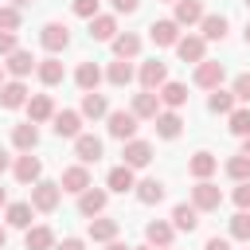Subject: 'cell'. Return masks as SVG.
Masks as SVG:
<instances>
[{
  "mask_svg": "<svg viewBox=\"0 0 250 250\" xmlns=\"http://www.w3.org/2000/svg\"><path fill=\"white\" fill-rule=\"evenodd\" d=\"M137 125H141V117H137L133 109H109V117H105L109 137H113V141H121V145L137 137Z\"/></svg>",
  "mask_w": 250,
  "mask_h": 250,
  "instance_id": "6da1fadb",
  "label": "cell"
},
{
  "mask_svg": "<svg viewBox=\"0 0 250 250\" xmlns=\"http://www.w3.org/2000/svg\"><path fill=\"white\" fill-rule=\"evenodd\" d=\"M59 199H62V184H55V180H35L31 184V207L39 215H51L59 207Z\"/></svg>",
  "mask_w": 250,
  "mask_h": 250,
  "instance_id": "7a4b0ae2",
  "label": "cell"
},
{
  "mask_svg": "<svg viewBox=\"0 0 250 250\" xmlns=\"http://www.w3.org/2000/svg\"><path fill=\"white\" fill-rule=\"evenodd\" d=\"M39 47H43L47 55H62V51L70 47V27L59 23V20L43 23V27H39Z\"/></svg>",
  "mask_w": 250,
  "mask_h": 250,
  "instance_id": "3957f363",
  "label": "cell"
},
{
  "mask_svg": "<svg viewBox=\"0 0 250 250\" xmlns=\"http://www.w3.org/2000/svg\"><path fill=\"white\" fill-rule=\"evenodd\" d=\"M191 203L207 215V211H219L223 207V191H219V184H211V180H195V188H191Z\"/></svg>",
  "mask_w": 250,
  "mask_h": 250,
  "instance_id": "277c9868",
  "label": "cell"
},
{
  "mask_svg": "<svg viewBox=\"0 0 250 250\" xmlns=\"http://www.w3.org/2000/svg\"><path fill=\"white\" fill-rule=\"evenodd\" d=\"M137 82H141V90H160L168 82V62H160V59L141 62L137 66Z\"/></svg>",
  "mask_w": 250,
  "mask_h": 250,
  "instance_id": "5b68a950",
  "label": "cell"
},
{
  "mask_svg": "<svg viewBox=\"0 0 250 250\" xmlns=\"http://www.w3.org/2000/svg\"><path fill=\"white\" fill-rule=\"evenodd\" d=\"M223 78H227V66H223V62H211V59L195 62V74H191V82H195L199 90H215V86H223Z\"/></svg>",
  "mask_w": 250,
  "mask_h": 250,
  "instance_id": "8992f818",
  "label": "cell"
},
{
  "mask_svg": "<svg viewBox=\"0 0 250 250\" xmlns=\"http://www.w3.org/2000/svg\"><path fill=\"white\" fill-rule=\"evenodd\" d=\"M121 164H129L133 172H137V168H148V164H152V145L141 141V137L125 141V148H121Z\"/></svg>",
  "mask_w": 250,
  "mask_h": 250,
  "instance_id": "52a82bcc",
  "label": "cell"
},
{
  "mask_svg": "<svg viewBox=\"0 0 250 250\" xmlns=\"http://www.w3.org/2000/svg\"><path fill=\"white\" fill-rule=\"evenodd\" d=\"M12 176L20 180V184H35V180H43V160L39 156H31V152H20L16 160H12Z\"/></svg>",
  "mask_w": 250,
  "mask_h": 250,
  "instance_id": "ba28073f",
  "label": "cell"
},
{
  "mask_svg": "<svg viewBox=\"0 0 250 250\" xmlns=\"http://www.w3.org/2000/svg\"><path fill=\"white\" fill-rule=\"evenodd\" d=\"M105 203H109V191L105 188H86L82 195H78V215L82 219H94V215H105Z\"/></svg>",
  "mask_w": 250,
  "mask_h": 250,
  "instance_id": "9c48e42d",
  "label": "cell"
},
{
  "mask_svg": "<svg viewBox=\"0 0 250 250\" xmlns=\"http://www.w3.org/2000/svg\"><path fill=\"white\" fill-rule=\"evenodd\" d=\"M27 98H31V90H27L23 78H8L0 86V105L4 109H20V105H27Z\"/></svg>",
  "mask_w": 250,
  "mask_h": 250,
  "instance_id": "30bf717a",
  "label": "cell"
},
{
  "mask_svg": "<svg viewBox=\"0 0 250 250\" xmlns=\"http://www.w3.org/2000/svg\"><path fill=\"white\" fill-rule=\"evenodd\" d=\"M102 152H105L102 137H94V133H78V137H74V156H78L82 164H98Z\"/></svg>",
  "mask_w": 250,
  "mask_h": 250,
  "instance_id": "8fae6325",
  "label": "cell"
},
{
  "mask_svg": "<svg viewBox=\"0 0 250 250\" xmlns=\"http://www.w3.org/2000/svg\"><path fill=\"white\" fill-rule=\"evenodd\" d=\"M59 184H62V191H70V195H82V191H86V188H90L94 180H90V168H86V164L78 160V164L62 168V180H59Z\"/></svg>",
  "mask_w": 250,
  "mask_h": 250,
  "instance_id": "7c38bea8",
  "label": "cell"
},
{
  "mask_svg": "<svg viewBox=\"0 0 250 250\" xmlns=\"http://www.w3.org/2000/svg\"><path fill=\"white\" fill-rule=\"evenodd\" d=\"M227 27H230V20H227L223 12H207V16L199 20V35H203L207 43H223V39H227Z\"/></svg>",
  "mask_w": 250,
  "mask_h": 250,
  "instance_id": "4fadbf2b",
  "label": "cell"
},
{
  "mask_svg": "<svg viewBox=\"0 0 250 250\" xmlns=\"http://www.w3.org/2000/svg\"><path fill=\"white\" fill-rule=\"evenodd\" d=\"M148 39L156 47H176L180 43V23L176 20H152L148 23Z\"/></svg>",
  "mask_w": 250,
  "mask_h": 250,
  "instance_id": "5bb4252c",
  "label": "cell"
},
{
  "mask_svg": "<svg viewBox=\"0 0 250 250\" xmlns=\"http://www.w3.org/2000/svg\"><path fill=\"white\" fill-rule=\"evenodd\" d=\"M176 55L184 59V62H203L207 59V39L203 35H180V43H176Z\"/></svg>",
  "mask_w": 250,
  "mask_h": 250,
  "instance_id": "9a60e30c",
  "label": "cell"
},
{
  "mask_svg": "<svg viewBox=\"0 0 250 250\" xmlns=\"http://www.w3.org/2000/svg\"><path fill=\"white\" fill-rule=\"evenodd\" d=\"M35 66H39V59H35L31 51H23V47H16V51H12L8 59H4V70H8L12 78H27V74H31Z\"/></svg>",
  "mask_w": 250,
  "mask_h": 250,
  "instance_id": "2e32d148",
  "label": "cell"
},
{
  "mask_svg": "<svg viewBox=\"0 0 250 250\" xmlns=\"http://www.w3.org/2000/svg\"><path fill=\"white\" fill-rule=\"evenodd\" d=\"M51 129H55V137H78L82 133V113L78 109H59L55 117H51Z\"/></svg>",
  "mask_w": 250,
  "mask_h": 250,
  "instance_id": "e0dca14e",
  "label": "cell"
},
{
  "mask_svg": "<svg viewBox=\"0 0 250 250\" xmlns=\"http://www.w3.org/2000/svg\"><path fill=\"white\" fill-rule=\"evenodd\" d=\"M172 238H176V227H172V223H164V219H152V223H145V242H148V246H156V250H168V246H172Z\"/></svg>",
  "mask_w": 250,
  "mask_h": 250,
  "instance_id": "ac0fdd59",
  "label": "cell"
},
{
  "mask_svg": "<svg viewBox=\"0 0 250 250\" xmlns=\"http://www.w3.org/2000/svg\"><path fill=\"white\" fill-rule=\"evenodd\" d=\"M141 121H156V113H160V94L156 90H141V94H133V105H129Z\"/></svg>",
  "mask_w": 250,
  "mask_h": 250,
  "instance_id": "d6986e66",
  "label": "cell"
},
{
  "mask_svg": "<svg viewBox=\"0 0 250 250\" xmlns=\"http://www.w3.org/2000/svg\"><path fill=\"white\" fill-rule=\"evenodd\" d=\"M188 172H191V180H211V176L219 172V156L207 152V148H199V152L188 160Z\"/></svg>",
  "mask_w": 250,
  "mask_h": 250,
  "instance_id": "ffe728a7",
  "label": "cell"
},
{
  "mask_svg": "<svg viewBox=\"0 0 250 250\" xmlns=\"http://www.w3.org/2000/svg\"><path fill=\"white\" fill-rule=\"evenodd\" d=\"M133 195H137V203H145V207H152V203H160V199L168 195V188H164V180H156V176H148V180H137V188H133Z\"/></svg>",
  "mask_w": 250,
  "mask_h": 250,
  "instance_id": "44dd1931",
  "label": "cell"
},
{
  "mask_svg": "<svg viewBox=\"0 0 250 250\" xmlns=\"http://www.w3.org/2000/svg\"><path fill=\"white\" fill-rule=\"evenodd\" d=\"M23 246L27 250H55V230L47 223H31L23 230Z\"/></svg>",
  "mask_w": 250,
  "mask_h": 250,
  "instance_id": "7402d4cb",
  "label": "cell"
},
{
  "mask_svg": "<svg viewBox=\"0 0 250 250\" xmlns=\"http://www.w3.org/2000/svg\"><path fill=\"white\" fill-rule=\"evenodd\" d=\"M23 109H27V117H31L35 125H43V121H51V117L59 113V109H55V102H51V94H31Z\"/></svg>",
  "mask_w": 250,
  "mask_h": 250,
  "instance_id": "603a6c76",
  "label": "cell"
},
{
  "mask_svg": "<svg viewBox=\"0 0 250 250\" xmlns=\"http://www.w3.org/2000/svg\"><path fill=\"white\" fill-rule=\"evenodd\" d=\"M180 133H184V117L176 109H160L156 113V137L160 141H176Z\"/></svg>",
  "mask_w": 250,
  "mask_h": 250,
  "instance_id": "cb8c5ba5",
  "label": "cell"
},
{
  "mask_svg": "<svg viewBox=\"0 0 250 250\" xmlns=\"http://www.w3.org/2000/svg\"><path fill=\"white\" fill-rule=\"evenodd\" d=\"M117 230H121V223L109 219V215H94V219L86 223V234H90L94 242H109V238H117Z\"/></svg>",
  "mask_w": 250,
  "mask_h": 250,
  "instance_id": "d4e9b609",
  "label": "cell"
},
{
  "mask_svg": "<svg viewBox=\"0 0 250 250\" xmlns=\"http://www.w3.org/2000/svg\"><path fill=\"white\" fill-rule=\"evenodd\" d=\"M203 16H207L203 0H176V16H172V20H176L180 27H195Z\"/></svg>",
  "mask_w": 250,
  "mask_h": 250,
  "instance_id": "484cf974",
  "label": "cell"
},
{
  "mask_svg": "<svg viewBox=\"0 0 250 250\" xmlns=\"http://www.w3.org/2000/svg\"><path fill=\"white\" fill-rule=\"evenodd\" d=\"M35 78H39L43 86H59V82L66 78V70H62V62H59V55H47V59H39V66H35Z\"/></svg>",
  "mask_w": 250,
  "mask_h": 250,
  "instance_id": "4316f807",
  "label": "cell"
},
{
  "mask_svg": "<svg viewBox=\"0 0 250 250\" xmlns=\"http://www.w3.org/2000/svg\"><path fill=\"white\" fill-rule=\"evenodd\" d=\"M105 188H109V191H117V195L133 191V188H137V176H133V168H129V164H117V168H109V176H105Z\"/></svg>",
  "mask_w": 250,
  "mask_h": 250,
  "instance_id": "83f0119b",
  "label": "cell"
},
{
  "mask_svg": "<svg viewBox=\"0 0 250 250\" xmlns=\"http://www.w3.org/2000/svg\"><path fill=\"white\" fill-rule=\"evenodd\" d=\"M31 219H35L31 199H27V203H8V207H4V223H8V227H16V230H27V227H31Z\"/></svg>",
  "mask_w": 250,
  "mask_h": 250,
  "instance_id": "f1b7e54d",
  "label": "cell"
},
{
  "mask_svg": "<svg viewBox=\"0 0 250 250\" xmlns=\"http://www.w3.org/2000/svg\"><path fill=\"white\" fill-rule=\"evenodd\" d=\"M199 215H203V211H199L195 203H176V207H172V227L191 234V230L199 227Z\"/></svg>",
  "mask_w": 250,
  "mask_h": 250,
  "instance_id": "f546056e",
  "label": "cell"
},
{
  "mask_svg": "<svg viewBox=\"0 0 250 250\" xmlns=\"http://www.w3.org/2000/svg\"><path fill=\"white\" fill-rule=\"evenodd\" d=\"M109 47H113L117 59H137V55H141V35H137V31H117Z\"/></svg>",
  "mask_w": 250,
  "mask_h": 250,
  "instance_id": "4dcf8cb0",
  "label": "cell"
},
{
  "mask_svg": "<svg viewBox=\"0 0 250 250\" xmlns=\"http://www.w3.org/2000/svg\"><path fill=\"white\" fill-rule=\"evenodd\" d=\"M102 78H105V74H102V66H98V62H90V59H86V62H78V70H74V82H78V90H82V94L98 90V82H102Z\"/></svg>",
  "mask_w": 250,
  "mask_h": 250,
  "instance_id": "1f68e13d",
  "label": "cell"
},
{
  "mask_svg": "<svg viewBox=\"0 0 250 250\" xmlns=\"http://www.w3.org/2000/svg\"><path fill=\"white\" fill-rule=\"evenodd\" d=\"M133 78H137V70H133V62H129V59H113V62L105 66V82H109V86H117V90H121V86H129Z\"/></svg>",
  "mask_w": 250,
  "mask_h": 250,
  "instance_id": "d6a6232c",
  "label": "cell"
},
{
  "mask_svg": "<svg viewBox=\"0 0 250 250\" xmlns=\"http://www.w3.org/2000/svg\"><path fill=\"white\" fill-rule=\"evenodd\" d=\"M207 109H211V113H223V117H227V113H234V109H238V98H234V90H223V86H215V90L207 94Z\"/></svg>",
  "mask_w": 250,
  "mask_h": 250,
  "instance_id": "836d02e7",
  "label": "cell"
},
{
  "mask_svg": "<svg viewBox=\"0 0 250 250\" xmlns=\"http://www.w3.org/2000/svg\"><path fill=\"white\" fill-rule=\"evenodd\" d=\"M113 35H117V16H94L90 20V39H98V43H113Z\"/></svg>",
  "mask_w": 250,
  "mask_h": 250,
  "instance_id": "e575fe53",
  "label": "cell"
},
{
  "mask_svg": "<svg viewBox=\"0 0 250 250\" xmlns=\"http://www.w3.org/2000/svg\"><path fill=\"white\" fill-rule=\"evenodd\" d=\"M35 145H39V129H35V121H23V125H16V129H12V148L31 152Z\"/></svg>",
  "mask_w": 250,
  "mask_h": 250,
  "instance_id": "d590c367",
  "label": "cell"
},
{
  "mask_svg": "<svg viewBox=\"0 0 250 250\" xmlns=\"http://www.w3.org/2000/svg\"><path fill=\"white\" fill-rule=\"evenodd\" d=\"M156 94H160V105H164V109H180V105L188 102V86H184V82H164Z\"/></svg>",
  "mask_w": 250,
  "mask_h": 250,
  "instance_id": "8d00e7d4",
  "label": "cell"
},
{
  "mask_svg": "<svg viewBox=\"0 0 250 250\" xmlns=\"http://www.w3.org/2000/svg\"><path fill=\"white\" fill-rule=\"evenodd\" d=\"M82 117H109V102H105V94H98V90H90V94H82V109H78Z\"/></svg>",
  "mask_w": 250,
  "mask_h": 250,
  "instance_id": "74e56055",
  "label": "cell"
},
{
  "mask_svg": "<svg viewBox=\"0 0 250 250\" xmlns=\"http://www.w3.org/2000/svg\"><path fill=\"white\" fill-rule=\"evenodd\" d=\"M223 168H227V176H230L234 184L250 180V156H246V152H234V156H230V160H227Z\"/></svg>",
  "mask_w": 250,
  "mask_h": 250,
  "instance_id": "f35d334b",
  "label": "cell"
},
{
  "mask_svg": "<svg viewBox=\"0 0 250 250\" xmlns=\"http://www.w3.org/2000/svg\"><path fill=\"white\" fill-rule=\"evenodd\" d=\"M227 129H230L234 137H250V109L242 105V109H234V113H227Z\"/></svg>",
  "mask_w": 250,
  "mask_h": 250,
  "instance_id": "ab89813d",
  "label": "cell"
},
{
  "mask_svg": "<svg viewBox=\"0 0 250 250\" xmlns=\"http://www.w3.org/2000/svg\"><path fill=\"white\" fill-rule=\"evenodd\" d=\"M23 23V12L16 4H0V31H20Z\"/></svg>",
  "mask_w": 250,
  "mask_h": 250,
  "instance_id": "60d3db41",
  "label": "cell"
},
{
  "mask_svg": "<svg viewBox=\"0 0 250 250\" xmlns=\"http://www.w3.org/2000/svg\"><path fill=\"white\" fill-rule=\"evenodd\" d=\"M230 238L234 242H250V211H238L230 219Z\"/></svg>",
  "mask_w": 250,
  "mask_h": 250,
  "instance_id": "b9f144b4",
  "label": "cell"
},
{
  "mask_svg": "<svg viewBox=\"0 0 250 250\" xmlns=\"http://www.w3.org/2000/svg\"><path fill=\"white\" fill-rule=\"evenodd\" d=\"M230 199H234V207H238V211H250V180H242V184L230 191Z\"/></svg>",
  "mask_w": 250,
  "mask_h": 250,
  "instance_id": "7bdbcfd3",
  "label": "cell"
},
{
  "mask_svg": "<svg viewBox=\"0 0 250 250\" xmlns=\"http://www.w3.org/2000/svg\"><path fill=\"white\" fill-rule=\"evenodd\" d=\"M70 8H74V16H82V20H94V16H98V0H70Z\"/></svg>",
  "mask_w": 250,
  "mask_h": 250,
  "instance_id": "ee69618b",
  "label": "cell"
},
{
  "mask_svg": "<svg viewBox=\"0 0 250 250\" xmlns=\"http://www.w3.org/2000/svg\"><path fill=\"white\" fill-rule=\"evenodd\" d=\"M230 90H234L238 102H250V74H238V78L230 82Z\"/></svg>",
  "mask_w": 250,
  "mask_h": 250,
  "instance_id": "f6af8a7d",
  "label": "cell"
},
{
  "mask_svg": "<svg viewBox=\"0 0 250 250\" xmlns=\"http://www.w3.org/2000/svg\"><path fill=\"white\" fill-rule=\"evenodd\" d=\"M20 47V39H16V31H0V59H8L12 51Z\"/></svg>",
  "mask_w": 250,
  "mask_h": 250,
  "instance_id": "bcb514c9",
  "label": "cell"
},
{
  "mask_svg": "<svg viewBox=\"0 0 250 250\" xmlns=\"http://www.w3.org/2000/svg\"><path fill=\"white\" fill-rule=\"evenodd\" d=\"M109 4H113V12H117V16H133V12L141 8V0H109Z\"/></svg>",
  "mask_w": 250,
  "mask_h": 250,
  "instance_id": "7dc6e473",
  "label": "cell"
},
{
  "mask_svg": "<svg viewBox=\"0 0 250 250\" xmlns=\"http://www.w3.org/2000/svg\"><path fill=\"white\" fill-rule=\"evenodd\" d=\"M55 250H86V242L70 234V238H62V242H55Z\"/></svg>",
  "mask_w": 250,
  "mask_h": 250,
  "instance_id": "c3c4849f",
  "label": "cell"
},
{
  "mask_svg": "<svg viewBox=\"0 0 250 250\" xmlns=\"http://www.w3.org/2000/svg\"><path fill=\"white\" fill-rule=\"evenodd\" d=\"M203 250H230V238H219V234H215V238L203 242Z\"/></svg>",
  "mask_w": 250,
  "mask_h": 250,
  "instance_id": "681fc988",
  "label": "cell"
},
{
  "mask_svg": "<svg viewBox=\"0 0 250 250\" xmlns=\"http://www.w3.org/2000/svg\"><path fill=\"white\" fill-rule=\"evenodd\" d=\"M105 250H133V246H129V242H121V238H109V242H105Z\"/></svg>",
  "mask_w": 250,
  "mask_h": 250,
  "instance_id": "f907efd6",
  "label": "cell"
},
{
  "mask_svg": "<svg viewBox=\"0 0 250 250\" xmlns=\"http://www.w3.org/2000/svg\"><path fill=\"white\" fill-rule=\"evenodd\" d=\"M12 168V156H8V148H0V176Z\"/></svg>",
  "mask_w": 250,
  "mask_h": 250,
  "instance_id": "816d5d0a",
  "label": "cell"
},
{
  "mask_svg": "<svg viewBox=\"0 0 250 250\" xmlns=\"http://www.w3.org/2000/svg\"><path fill=\"white\" fill-rule=\"evenodd\" d=\"M8 246V223H0V250Z\"/></svg>",
  "mask_w": 250,
  "mask_h": 250,
  "instance_id": "f5cc1de1",
  "label": "cell"
},
{
  "mask_svg": "<svg viewBox=\"0 0 250 250\" xmlns=\"http://www.w3.org/2000/svg\"><path fill=\"white\" fill-rule=\"evenodd\" d=\"M12 4H16V8H20V12H23V8H31V4H35V0H12Z\"/></svg>",
  "mask_w": 250,
  "mask_h": 250,
  "instance_id": "db71d44e",
  "label": "cell"
},
{
  "mask_svg": "<svg viewBox=\"0 0 250 250\" xmlns=\"http://www.w3.org/2000/svg\"><path fill=\"white\" fill-rule=\"evenodd\" d=\"M0 207H8V188H0Z\"/></svg>",
  "mask_w": 250,
  "mask_h": 250,
  "instance_id": "11a10c76",
  "label": "cell"
},
{
  "mask_svg": "<svg viewBox=\"0 0 250 250\" xmlns=\"http://www.w3.org/2000/svg\"><path fill=\"white\" fill-rule=\"evenodd\" d=\"M242 152H246V156H250V137H242Z\"/></svg>",
  "mask_w": 250,
  "mask_h": 250,
  "instance_id": "9f6ffc18",
  "label": "cell"
},
{
  "mask_svg": "<svg viewBox=\"0 0 250 250\" xmlns=\"http://www.w3.org/2000/svg\"><path fill=\"white\" fill-rule=\"evenodd\" d=\"M242 39H246V47H250V23H246V31H242Z\"/></svg>",
  "mask_w": 250,
  "mask_h": 250,
  "instance_id": "6f0895ef",
  "label": "cell"
},
{
  "mask_svg": "<svg viewBox=\"0 0 250 250\" xmlns=\"http://www.w3.org/2000/svg\"><path fill=\"white\" fill-rule=\"evenodd\" d=\"M4 74H8V70H4V62H0V86H4V82H8V78H4Z\"/></svg>",
  "mask_w": 250,
  "mask_h": 250,
  "instance_id": "680465c9",
  "label": "cell"
},
{
  "mask_svg": "<svg viewBox=\"0 0 250 250\" xmlns=\"http://www.w3.org/2000/svg\"><path fill=\"white\" fill-rule=\"evenodd\" d=\"M133 250H156V246H148V242H145V246H133Z\"/></svg>",
  "mask_w": 250,
  "mask_h": 250,
  "instance_id": "91938a15",
  "label": "cell"
},
{
  "mask_svg": "<svg viewBox=\"0 0 250 250\" xmlns=\"http://www.w3.org/2000/svg\"><path fill=\"white\" fill-rule=\"evenodd\" d=\"M242 4H246V8H250V0H242Z\"/></svg>",
  "mask_w": 250,
  "mask_h": 250,
  "instance_id": "94428289",
  "label": "cell"
},
{
  "mask_svg": "<svg viewBox=\"0 0 250 250\" xmlns=\"http://www.w3.org/2000/svg\"><path fill=\"white\" fill-rule=\"evenodd\" d=\"M164 4H176V0H164Z\"/></svg>",
  "mask_w": 250,
  "mask_h": 250,
  "instance_id": "6125c7cd",
  "label": "cell"
},
{
  "mask_svg": "<svg viewBox=\"0 0 250 250\" xmlns=\"http://www.w3.org/2000/svg\"><path fill=\"white\" fill-rule=\"evenodd\" d=\"M168 250H172V246H168Z\"/></svg>",
  "mask_w": 250,
  "mask_h": 250,
  "instance_id": "be15d7a7",
  "label": "cell"
}]
</instances>
